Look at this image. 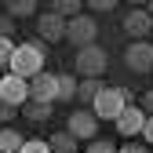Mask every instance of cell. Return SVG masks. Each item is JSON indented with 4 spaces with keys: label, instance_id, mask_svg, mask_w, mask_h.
Wrapping results in <instances>:
<instances>
[{
    "label": "cell",
    "instance_id": "cell-1",
    "mask_svg": "<svg viewBox=\"0 0 153 153\" xmlns=\"http://www.w3.org/2000/svg\"><path fill=\"white\" fill-rule=\"evenodd\" d=\"M15 76H22V80H33L36 73H44V44L40 40H26L18 44L15 55H11V66H7Z\"/></svg>",
    "mask_w": 153,
    "mask_h": 153
},
{
    "label": "cell",
    "instance_id": "cell-2",
    "mask_svg": "<svg viewBox=\"0 0 153 153\" xmlns=\"http://www.w3.org/2000/svg\"><path fill=\"white\" fill-rule=\"evenodd\" d=\"M128 106H131V95L124 88H102L99 95H95V102H91V113L99 120H117Z\"/></svg>",
    "mask_w": 153,
    "mask_h": 153
},
{
    "label": "cell",
    "instance_id": "cell-3",
    "mask_svg": "<svg viewBox=\"0 0 153 153\" xmlns=\"http://www.w3.org/2000/svg\"><path fill=\"white\" fill-rule=\"evenodd\" d=\"M106 66H109V55L102 48H95V44L76 48V73H80L84 80H99V76L106 73Z\"/></svg>",
    "mask_w": 153,
    "mask_h": 153
},
{
    "label": "cell",
    "instance_id": "cell-4",
    "mask_svg": "<svg viewBox=\"0 0 153 153\" xmlns=\"http://www.w3.org/2000/svg\"><path fill=\"white\" fill-rule=\"evenodd\" d=\"M95 36H99V22L88 15H76V18H66V40L76 44V48H88L95 44Z\"/></svg>",
    "mask_w": 153,
    "mask_h": 153
},
{
    "label": "cell",
    "instance_id": "cell-5",
    "mask_svg": "<svg viewBox=\"0 0 153 153\" xmlns=\"http://www.w3.org/2000/svg\"><path fill=\"white\" fill-rule=\"evenodd\" d=\"M29 102L55 106V102H59V76H51V73H36L33 80H29Z\"/></svg>",
    "mask_w": 153,
    "mask_h": 153
},
{
    "label": "cell",
    "instance_id": "cell-6",
    "mask_svg": "<svg viewBox=\"0 0 153 153\" xmlns=\"http://www.w3.org/2000/svg\"><path fill=\"white\" fill-rule=\"evenodd\" d=\"M66 131H69L73 139H88V142H95V135H99V117H95L91 109H73Z\"/></svg>",
    "mask_w": 153,
    "mask_h": 153
},
{
    "label": "cell",
    "instance_id": "cell-7",
    "mask_svg": "<svg viewBox=\"0 0 153 153\" xmlns=\"http://www.w3.org/2000/svg\"><path fill=\"white\" fill-rule=\"evenodd\" d=\"M0 99L11 102L15 109H22V106L29 102V80H22V76H15V73L0 76Z\"/></svg>",
    "mask_w": 153,
    "mask_h": 153
},
{
    "label": "cell",
    "instance_id": "cell-8",
    "mask_svg": "<svg viewBox=\"0 0 153 153\" xmlns=\"http://www.w3.org/2000/svg\"><path fill=\"white\" fill-rule=\"evenodd\" d=\"M124 66L135 69V73H149L153 69V44H146V40L128 44L124 48Z\"/></svg>",
    "mask_w": 153,
    "mask_h": 153
},
{
    "label": "cell",
    "instance_id": "cell-9",
    "mask_svg": "<svg viewBox=\"0 0 153 153\" xmlns=\"http://www.w3.org/2000/svg\"><path fill=\"white\" fill-rule=\"evenodd\" d=\"M124 33H131L135 40H142L146 33H153V18H149V11H146V7H131V11L124 15Z\"/></svg>",
    "mask_w": 153,
    "mask_h": 153
},
{
    "label": "cell",
    "instance_id": "cell-10",
    "mask_svg": "<svg viewBox=\"0 0 153 153\" xmlns=\"http://www.w3.org/2000/svg\"><path fill=\"white\" fill-rule=\"evenodd\" d=\"M113 124H117L120 135H142V128H146V113H142V106H128Z\"/></svg>",
    "mask_w": 153,
    "mask_h": 153
},
{
    "label": "cell",
    "instance_id": "cell-11",
    "mask_svg": "<svg viewBox=\"0 0 153 153\" xmlns=\"http://www.w3.org/2000/svg\"><path fill=\"white\" fill-rule=\"evenodd\" d=\"M36 33L44 36V40H62L66 36V18H59V15H40L36 18Z\"/></svg>",
    "mask_w": 153,
    "mask_h": 153
},
{
    "label": "cell",
    "instance_id": "cell-12",
    "mask_svg": "<svg viewBox=\"0 0 153 153\" xmlns=\"http://www.w3.org/2000/svg\"><path fill=\"white\" fill-rule=\"evenodd\" d=\"M51 153H76V139L69 135V131H59V135H51L48 139Z\"/></svg>",
    "mask_w": 153,
    "mask_h": 153
},
{
    "label": "cell",
    "instance_id": "cell-13",
    "mask_svg": "<svg viewBox=\"0 0 153 153\" xmlns=\"http://www.w3.org/2000/svg\"><path fill=\"white\" fill-rule=\"evenodd\" d=\"M22 135H18V131H11V128H4L0 131V153H22Z\"/></svg>",
    "mask_w": 153,
    "mask_h": 153
},
{
    "label": "cell",
    "instance_id": "cell-14",
    "mask_svg": "<svg viewBox=\"0 0 153 153\" xmlns=\"http://www.w3.org/2000/svg\"><path fill=\"white\" fill-rule=\"evenodd\" d=\"M102 91V80H80V84H76V99H80V102H95V95H99Z\"/></svg>",
    "mask_w": 153,
    "mask_h": 153
},
{
    "label": "cell",
    "instance_id": "cell-15",
    "mask_svg": "<svg viewBox=\"0 0 153 153\" xmlns=\"http://www.w3.org/2000/svg\"><path fill=\"white\" fill-rule=\"evenodd\" d=\"M55 76H59V102H73L76 99V80L66 73H55Z\"/></svg>",
    "mask_w": 153,
    "mask_h": 153
},
{
    "label": "cell",
    "instance_id": "cell-16",
    "mask_svg": "<svg viewBox=\"0 0 153 153\" xmlns=\"http://www.w3.org/2000/svg\"><path fill=\"white\" fill-rule=\"evenodd\" d=\"M51 15H59V18H66V15H80V0H55L51 4Z\"/></svg>",
    "mask_w": 153,
    "mask_h": 153
},
{
    "label": "cell",
    "instance_id": "cell-17",
    "mask_svg": "<svg viewBox=\"0 0 153 153\" xmlns=\"http://www.w3.org/2000/svg\"><path fill=\"white\" fill-rule=\"evenodd\" d=\"M18 15H36V4L33 0H11L7 4V18H18Z\"/></svg>",
    "mask_w": 153,
    "mask_h": 153
},
{
    "label": "cell",
    "instance_id": "cell-18",
    "mask_svg": "<svg viewBox=\"0 0 153 153\" xmlns=\"http://www.w3.org/2000/svg\"><path fill=\"white\" fill-rule=\"evenodd\" d=\"M22 113H26L29 120H36V124H40V120H48V117H51V106H40V102H29V106H22Z\"/></svg>",
    "mask_w": 153,
    "mask_h": 153
},
{
    "label": "cell",
    "instance_id": "cell-19",
    "mask_svg": "<svg viewBox=\"0 0 153 153\" xmlns=\"http://www.w3.org/2000/svg\"><path fill=\"white\" fill-rule=\"evenodd\" d=\"M15 40H11V36H0V66H11V55H15Z\"/></svg>",
    "mask_w": 153,
    "mask_h": 153
},
{
    "label": "cell",
    "instance_id": "cell-20",
    "mask_svg": "<svg viewBox=\"0 0 153 153\" xmlns=\"http://www.w3.org/2000/svg\"><path fill=\"white\" fill-rule=\"evenodd\" d=\"M120 146H113L109 139H95V142H88V153H117Z\"/></svg>",
    "mask_w": 153,
    "mask_h": 153
},
{
    "label": "cell",
    "instance_id": "cell-21",
    "mask_svg": "<svg viewBox=\"0 0 153 153\" xmlns=\"http://www.w3.org/2000/svg\"><path fill=\"white\" fill-rule=\"evenodd\" d=\"M22 153H51V146L40 142V139H26L22 142Z\"/></svg>",
    "mask_w": 153,
    "mask_h": 153
},
{
    "label": "cell",
    "instance_id": "cell-22",
    "mask_svg": "<svg viewBox=\"0 0 153 153\" xmlns=\"http://www.w3.org/2000/svg\"><path fill=\"white\" fill-rule=\"evenodd\" d=\"M15 113H18V109H15L11 102H4V99H0V124H7V120L15 117Z\"/></svg>",
    "mask_w": 153,
    "mask_h": 153
},
{
    "label": "cell",
    "instance_id": "cell-23",
    "mask_svg": "<svg viewBox=\"0 0 153 153\" xmlns=\"http://www.w3.org/2000/svg\"><path fill=\"white\" fill-rule=\"evenodd\" d=\"M11 33H15V18L0 15V36H11Z\"/></svg>",
    "mask_w": 153,
    "mask_h": 153
},
{
    "label": "cell",
    "instance_id": "cell-24",
    "mask_svg": "<svg viewBox=\"0 0 153 153\" xmlns=\"http://www.w3.org/2000/svg\"><path fill=\"white\" fill-rule=\"evenodd\" d=\"M113 7H117V4H113V0H91V11H113Z\"/></svg>",
    "mask_w": 153,
    "mask_h": 153
},
{
    "label": "cell",
    "instance_id": "cell-25",
    "mask_svg": "<svg viewBox=\"0 0 153 153\" xmlns=\"http://www.w3.org/2000/svg\"><path fill=\"white\" fill-rule=\"evenodd\" d=\"M142 113H146V117H153V88L142 95Z\"/></svg>",
    "mask_w": 153,
    "mask_h": 153
},
{
    "label": "cell",
    "instance_id": "cell-26",
    "mask_svg": "<svg viewBox=\"0 0 153 153\" xmlns=\"http://www.w3.org/2000/svg\"><path fill=\"white\" fill-rule=\"evenodd\" d=\"M117 153H149V149H146V146H139V142H124Z\"/></svg>",
    "mask_w": 153,
    "mask_h": 153
},
{
    "label": "cell",
    "instance_id": "cell-27",
    "mask_svg": "<svg viewBox=\"0 0 153 153\" xmlns=\"http://www.w3.org/2000/svg\"><path fill=\"white\" fill-rule=\"evenodd\" d=\"M142 135H146V142L153 146V117H146V128H142Z\"/></svg>",
    "mask_w": 153,
    "mask_h": 153
},
{
    "label": "cell",
    "instance_id": "cell-28",
    "mask_svg": "<svg viewBox=\"0 0 153 153\" xmlns=\"http://www.w3.org/2000/svg\"><path fill=\"white\" fill-rule=\"evenodd\" d=\"M146 11H149V18H153V4H149V7H146Z\"/></svg>",
    "mask_w": 153,
    "mask_h": 153
},
{
    "label": "cell",
    "instance_id": "cell-29",
    "mask_svg": "<svg viewBox=\"0 0 153 153\" xmlns=\"http://www.w3.org/2000/svg\"><path fill=\"white\" fill-rule=\"evenodd\" d=\"M149 36H153V33H149Z\"/></svg>",
    "mask_w": 153,
    "mask_h": 153
}]
</instances>
